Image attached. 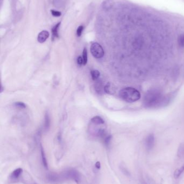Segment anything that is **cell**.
<instances>
[{"label": "cell", "instance_id": "obj_1", "mask_svg": "<svg viewBox=\"0 0 184 184\" xmlns=\"http://www.w3.org/2000/svg\"><path fill=\"white\" fill-rule=\"evenodd\" d=\"M170 101L169 96L164 95L163 93L157 89L150 90L144 97L143 103L145 107L156 108L166 106Z\"/></svg>", "mask_w": 184, "mask_h": 184}, {"label": "cell", "instance_id": "obj_14", "mask_svg": "<svg viewBox=\"0 0 184 184\" xmlns=\"http://www.w3.org/2000/svg\"><path fill=\"white\" fill-rule=\"evenodd\" d=\"M178 43L181 48H184V35L180 36L178 39Z\"/></svg>", "mask_w": 184, "mask_h": 184}, {"label": "cell", "instance_id": "obj_8", "mask_svg": "<svg viewBox=\"0 0 184 184\" xmlns=\"http://www.w3.org/2000/svg\"><path fill=\"white\" fill-rule=\"evenodd\" d=\"M22 172V168H17L15 170L13 171V172L12 173V177L14 178V179H17L20 177V175H21Z\"/></svg>", "mask_w": 184, "mask_h": 184}, {"label": "cell", "instance_id": "obj_18", "mask_svg": "<svg viewBox=\"0 0 184 184\" xmlns=\"http://www.w3.org/2000/svg\"><path fill=\"white\" fill-rule=\"evenodd\" d=\"M51 12L53 16H55V17H59V16H61V12L56 11L54 10H51Z\"/></svg>", "mask_w": 184, "mask_h": 184}, {"label": "cell", "instance_id": "obj_13", "mask_svg": "<svg viewBox=\"0 0 184 184\" xmlns=\"http://www.w3.org/2000/svg\"><path fill=\"white\" fill-rule=\"evenodd\" d=\"M83 62H84V65L86 64L87 62V52L86 48H84L83 51Z\"/></svg>", "mask_w": 184, "mask_h": 184}, {"label": "cell", "instance_id": "obj_4", "mask_svg": "<svg viewBox=\"0 0 184 184\" xmlns=\"http://www.w3.org/2000/svg\"><path fill=\"white\" fill-rule=\"evenodd\" d=\"M154 144V137L153 135L151 134L147 136L145 140V147L147 150H151L153 149Z\"/></svg>", "mask_w": 184, "mask_h": 184}, {"label": "cell", "instance_id": "obj_19", "mask_svg": "<svg viewBox=\"0 0 184 184\" xmlns=\"http://www.w3.org/2000/svg\"><path fill=\"white\" fill-rule=\"evenodd\" d=\"M77 64L79 65H84V62H83V57L82 56H79L77 58Z\"/></svg>", "mask_w": 184, "mask_h": 184}, {"label": "cell", "instance_id": "obj_7", "mask_svg": "<svg viewBox=\"0 0 184 184\" xmlns=\"http://www.w3.org/2000/svg\"><path fill=\"white\" fill-rule=\"evenodd\" d=\"M184 171V164L180 168H177L175 170L174 172V178L175 179H178Z\"/></svg>", "mask_w": 184, "mask_h": 184}, {"label": "cell", "instance_id": "obj_3", "mask_svg": "<svg viewBox=\"0 0 184 184\" xmlns=\"http://www.w3.org/2000/svg\"><path fill=\"white\" fill-rule=\"evenodd\" d=\"M90 51L94 57L97 59L101 58L104 55L103 48L100 44L94 43L90 47Z\"/></svg>", "mask_w": 184, "mask_h": 184}, {"label": "cell", "instance_id": "obj_16", "mask_svg": "<svg viewBox=\"0 0 184 184\" xmlns=\"http://www.w3.org/2000/svg\"><path fill=\"white\" fill-rule=\"evenodd\" d=\"M121 169H122L123 172L124 173V175H126L127 176H130L131 175V174H130V172H129V171L127 170V169L125 167H124V166L121 167Z\"/></svg>", "mask_w": 184, "mask_h": 184}, {"label": "cell", "instance_id": "obj_11", "mask_svg": "<svg viewBox=\"0 0 184 184\" xmlns=\"http://www.w3.org/2000/svg\"><path fill=\"white\" fill-rule=\"evenodd\" d=\"M178 155L180 158L184 157V144L180 145L178 150Z\"/></svg>", "mask_w": 184, "mask_h": 184}, {"label": "cell", "instance_id": "obj_17", "mask_svg": "<svg viewBox=\"0 0 184 184\" xmlns=\"http://www.w3.org/2000/svg\"><path fill=\"white\" fill-rule=\"evenodd\" d=\"M15 104V106H16L18 108H22V109L25 108V104L23 103V102H16Z\"/></svg>", "mask_w": 184, "mask_h": 184}, {"label": "cell", "instance_id": "obj_22", "mask_svg": "<svg viewBox=\"0 0 184 184\" xmlns=\"http://www.w3.org/2000/svg\"><path fill=\"white\" fill-rule=\"evenodd\" d=\"M143 184H150V183H149V182H144V183H143Z\"/></svg>", "mask_w": 184, "mask_h": 184}, {"label": "cell", "instance_id": "obj_21", "mask_svg": "<svg viewBox=\"0 0 184 184\" xmlns=\"http://www.w3.org/2000/svg\"><path fill=\"white\" fill-rule=\"evenodd\" d=\"M95 166H96V168H97V169H100L101 168V163L99 162V161H97L96 162V163L95 164Z\"/></svg>", "mask_w": 184, "mask_h": 184}, {"label": "cell", "instance_id": "obj_15", "mask_svg": "<svg viewBox=\"0 0 184 184\" xmlns=\"http://www.w3.org/2000/svg\"><path fill=\"white\" fill-rule=\"evenodd\" d=\"M83 29H84L83 26H80L78 27L77 30V35L78 37L81 36L82 34V32H83Z\"/></svg>", "mask_w": 184, "mask_h": 184}, {"label": "cell", "instance_id": "obj_5", "mask_svg": "<svg viewBox=\"0 0 184 184\" xmlns=\"http://www.w3.org/2000/svg\"><path fill=\"white\" fill-rule=\"evenodd\" d=\"M49 37V33L48 31L46 30H43L39 33L38 37H37V41L40 43H43L44 42L46 41V39Z\"/></svg>", "mask_w": 184, "mask_h": 184}, {"label": "cell", "instance_id": "obj_6", "mask_svg": "<svg viewBox=\"0 0 184 184\" xmlns=\"http://www.w3.org/2000/svg\"><path fill=\"white\" fill-rule=\"evenodd\" d=\"M91 123L94 125H101L104 123V121L101 117L97 116L92 118L91 120Z\"/></svg>", "mask_w": 184, "mask_h": 184}, {"label": "cell", "instance_id": "obj_9", "mask_svg": "<svg viewBox=\"0 0 184 184\" xmlns=\"http://www.w3.org/2000/svg\"><path fill=\"white\" fill-rule=\"evenodd\" d=\"M61 23H58L55 25V26L53 27V29H52V33H53V35L54 37H58V28L60 27Z\"/></svg>", "mask_w": 184, "mask_h": 184}, {"label": "cell", "instance_id": "obj_10", "mask_svg": "<svg viewBox=\"0 0 184 184\" xmlns=\"http://www.w3.org/2000/svg\"><path fill=\"white\" fill-rule=\"evenodd\" d=\"M91 76L93 80H96L100 76V72L98 70H92L91 71Z\"/></svg>", "mask_w": 184, "mask_h": 184}, {"label": "cell", "instance_id": "obj_20", "mask_svg": "<svg viewBox=\"0 0 184 184\" xmlns=\"http://www.w3.org/2000/svg\"><path fill=\"white\" fill-rule=\"evenodd\" d=\"M46 127L47 128V127H48L49 126V122H50L49 121L48 115V116L46 115Z\"/></svg>", "mask_w": 184, "mask_h": 184}, {"label": "cell", "instance_id": "obj_2", "mask_svg": "<svg viewBox=\"0 0 184 184\" xmlns=\"http://www.w3.org/2000/svg\"><path fill=\"white\" fill-rule=\"evenodd\" d=\"M120 97L127 102H134L141 98V93L138 90L132 87H126L120 90L119 93Z\"/></svg>", "mask_w": 184, "mask_h": 184}, {"label": "cell", "instance_id": "obj_12", "mask_svg": "<svg viewBox=\"0 0 184 184\" xmlns=\"http://www.w3.org/2000/svg\"><path fill=\"white\" fill-rule=\"evenodd\" d=\"M41 154H42V162L43 164V165L46 168H48V164H47V161H46V156L44 154V152L43 150L42 147L41 149Z\"/></svg>", "mask_w": 184, "mask_h": 184}]
</instances>
